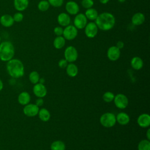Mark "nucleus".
Instances as JSON below:
<instances>
[{"instance_id":"32","label":"nucleus","mask_w":150,"mask_h":150,"mask_svg":"<svg viewBox=\"0 0 150 150\" xmlns=\"http://www.w3.org/2000/svg\"><path fill=\"white\" fill-rule=\"evenodd\" d=\"M47 1L50 5L54 7H60L63 5L64 0H48Z\"/></svg>"},{"instance_id":"27","label":"nucleus","mask_w":150,"mask_h":150,"mask_svg":"<svg viewBox=\"0 0 150 150\" xmlns=\"http://www.w3.org/2000/svg\"><path fill=\"white\" fill-rule=\"evenodd\" d=\"M138 150H150V141L148 139L141 141L138 145Z\"/></svg>"},{"instance_id":"21","label":"nucleus","mask_w":150,"mask_h":150,"mask_svg":"<svg viewBox=\"0 0 150 150\" xmlns=\"http://www.w3.org/2000/svg\"><path fill=\"white\" fill-rule=\"evenodd\" d=\"M66 68L67 75L71 77H74L78 74V67L75 64L73 63H70L68 64Z\"/></svg>"},{"instance_id":"20","label":"nucleus","mask_w":150,"mask_h":150,"mask_svg":"<svg viewBox=\"0 0 150 150\" xmlns=\"http://www.w3.org/2000/svg\"><path fill=\"white\" fill-rule=\"evenodd\" d=\"M18 100L19 104L23 105H25L30 101V94L26 91H23L19 94L18 97Z\"/></svg>"},{"instance_id":"6","label":"nucleus","mask_w":150,"mask_h":150,"mask_svg":"<svg viewBox=\"0 0 150 150\" xmlns=\"http://www.w3.org/2000/svg\"><path fill=\"white\" fill-rule=\"evenodd\" d=\"M77 33V29L74 25H69L63 29V35L65 39L71 40L76 38Z\"/></svg>"},{"instance_id":"18","label":"nucleus","mask_w":150,"mask_h":150,"mask_svg":"<svg viewBox=\"0 0 150 150\" xmlns=\"http://www.w3.org/2000/svg\"><path fill=\"white\" fill-rule=\"evenodd\" d=\"M145 20V15L141 12H137L135 13L131 19V22L133 25L139 26L142 25Z\"/></svg>"},{"instance_id":"3","label":"nucleus","mask_w":150,"mask_h":150,"mask_svg":"<svg viewBox=\"0 0 150 150\" xmlns=\"http://www.w3.org/2000/svg\"><path fill=\"white\" fill-rule=\"evenodd\" d=\"M15 54L13 44L9 41H4L0 43V60L8 62L12 59Z\"/></svg>"},{"instance_id":"8","label":"nucleus","mask_w":150,"mask_h":150,"mask_svg":"<svg viewBox=\"0 0 150 150\" xmlns=\"http://www.w3.org/2000/svg\"><path fill=\"white\" fill-rule=\"evenodd\" d=\"M98 29V28L94 22H89L87 23L84 28V33L87 37L93 38L97 35Z\"/></svg>"},{"instance_id":"40","label":"nucleus","mask_w":150,"mask_h":150,"mask_svg":"<svg viewBox=\"0 0 150 150\" xmlns=\"http://www.w3.org/2000/svg\"><path fill=\"white\" fill-rule=\"evenodd\" d=\"M45 81V79L44 78H40L39 79V82L40 83H42V84H43L44 83V82Z\"/></svg>"},{"instance_id":"12","label":"nucleus","mask_w":150,"mask_h":150,"mask_svg":"<svg viewBox=\"0 0 150 150\" xmlns=\"http://www.w3.org/2000/svg\"><path fill=\"white\" fill-rule=\"evenodd\" d=\"M121 54L120 49H119L115 46H111L108 48L107 53V55L109 60L111 61H116L117 60Z\"/></svg>"},{"instance_id":"29","label":"nucleus","mask_w":150,"mask_h":150,"mask_svg":"<svg viewBox=\"0 0 150 150\" xmlns=\"http://www.w3.org/2000/svg\"><path fill=\"white\" fill-rule=\"evenodd\" d=\"M49 6H50L49 3L47 1H46V0H42L40 1L38 5V8L39 10L42 12L47 11L48 9L49 8Z\"/></svg>"},{"instance_id":"33","label":"nucleus","mask_w":150,"mask_h":150,"mask_svg":"<svg viewBox=\"0 0 150 150\" xmlns=\"http://www.w3.org/2000/svg\"><path fill=\"white\" fill-rule=\"evenodd\" d=\"M13 19L14 20V22H20L23 20V15L21 12H17L15 13L13 16Z\"/></svg>"},{"instance_id":"26","label":"nucleus","mask_w":150,"mask_h":150,"mask_svg":"<svg viewBox=\"0 0 150 150\" xmlns=\"http://www.w3.org/2000/svg\"><path fill=\"white\" fill-rule=\"evenodd\" d=\"M51 150H65V144L62 141H55L50 145Z\"/></svg>"},{"instance_id":"35","label":"nucleus","mask_w":150,"mask_h":150,"mask_svg":"<svg viewBox=\"0 0 150 150\" xmlns=\"http://www.w3.org/2000/svg\"><path fill=\"white\" fill-rule=\"evenodd\" d=\"M67 64H68V62L65 59H63L60 60L59 63H58V65H59V67H60L62 69L66 68L67 67Z\"/></svg>"},{"instance_id":"14","label":"nucleus","mask_w":150,"mask_h":150,"mask_svg":"<svg viewBox=\"0 0 150 150\" xmlns=\"http://www.w3.org/2000/svg\"><path fill=\"white\" fill-rule=\"evenodd\" d=\"M137 122L139 126L146 128L150 125V116L148 114L144 113L141 114L137 118Z\"/></svg>"},{"instance_id":"22","label":"nucleus","mask_w":150,"mask_h":150,"mask_svg":"<svg viewBox=\"0 0 150 150\" xmlns=\"http://www.w3.org/2000/svg\"><path fill=\"white\" fill-rule=\"evenodd\" d=\"M143 60L139 57H134L131 60V66L135 70H140L143 67Z\"/></svg>"},{"instance_id":"9","label":"nucleus","mask_w":150,"mask_h":150,"mask_svg":"<svg viewBox=\"0 0 150 150\" xmlns=\"http://www.w3.org/2000/svg\"><path fill=\"white\" fill-rule=\"evenodd\" d=\"M87 23V19L84 13H80L76 15L74 19V26L79 29H82L85 28Z\"/></svg>"},{"instance_id":"31","label":"nucleus","mask_w":150,"mask_h":150,"mask_svg":"<svg viewBox=\"0 0 150 150\" xmlns=\"http://www.w3.org/2000/svg\"><path fill=\"white\" fill-rule=\"evenodd\" d=\"M81 5L83 8L86 9H88L93 6L94 1L93 0H82Z\"/></svg>"},{"instance_id":"41","label":"nucleus","mask_w":150,"mask_h":150,"mask_svg":"<svg viewBox=\"0 0 150 150\" xmlns=\"http://www.w3.org/2000/svg\"><path fill=\"white\" fill-rule=\"evenodd\" d=\"M3 86H4V85H3V83H2V80L0 79V91L2 90V88H3Z\"/></svg>"},{"instance_id":"2","label":"nucleus","mask_w":150,"mask_h":150,"mask_svg":"<svg viewBox=\"0 0 150 150\" xmlns=\"http://www.w3.org/2000/svg\"><path fill=\"white\" fill-rule=\"evenodd\" d=\"M6 69L8 74L13 78H19L24 74V66L22 62L17 59H12L8 61Z\"/></svg>"},{"instance_id":"28","label":"nucleus","mask_w":150,"mask_h":150,"mask_svg":"<svg viewBox=\"0 0 150 150\" xmlns=\"http://www.w3.org/2000/svg\"><path fill=\"white\" fill-rule=\"evenodd\" d=\"M40 76L39 73L36 71H33L30 73L29 76V79L32 84H36L39 83Z\"/></svg>"},{"instance_id":"19","label":"nucleus","mask_w":150,"mask_h":150,"mask_svg":"<svg viewBox=\"0 0 150 150\" xmlns=\"http://www.w3.org/2000/svg\"><path fill=\"white\" fill-rule=\"evenodd\" d=\"M28 0H14L13 5L15 8L18 11H25L28 6Z\"/></svg>"},{"instance_id":"23","label":"nucleus","mask_w":150,"mask_h":150,"mask_svg":"<svg viewBox=\"0 0 150 150\" xmlns=\"http://www.w3.org/2000/svg\"><path fill=\"white\" fill-rule=\"evenodd\" d=\"M38 115L40 120L46 122L49 121L50 118V113L48 110L45 108H42L39 110Z\"/></svg>"},{"instance_id":"7","label":"nucleus","mask_w":150,"mask_h":150,"mask_svg":"<svg viewBox=\"0 0 150 150\" xmlns=\"http://www.w3.org/2000/svg\"><path fill=\"white\" fill-rule=\"evenodd\" d=\"M114 101L115 106L120 109H124L128 104V99L123 94H118L114 96Z\"/></svg>"},{"instance_id":"25","label":"nucleus","mask_w":150,"mask_h":150,"mask_svg":"<svg viewBox=\"0 0 150 150\" xmlns=\"http://www.w3.org/2000/svg\"><path fill=\"white\" fill-rule=\"evenodd\" d=\"M66 43V39L62 36H57L53 41V46L57 49H62Z\"/></svg>"},{"instance_id":"5","label":"nucleus","mask_w":150,"mask_h":150,"mask_svg":"<svg viewBox=\"0 0 150 150\" xmlns=\"http://www.w3.org/2000/svg\"><path fill=\"white\" fill-rule=\"evenodd\" d=\"M64 59L69 63L75 62L78 57V52L77 49L73 46L67 47L64 52Z\"/></svg>"},{"instance_id":"15","label":"nucleus","mask_w":150,"mask_h":150,"mask_svg":"<svg viewBox=\"0 0 150 150\" xmlns=\"http://www.w3.org/2000/svg\"><path fill=\"white\" fill-rule=\"evenodd\" d=\"M0 23L4 27H11L14 23L13 16L9 14H5L1 16Z\"/></svg>"},{"instance_id":"36","label":"nucleus","mask_w":150,"mask_h":150,"mask_svg":"<svg viewBox=\"0 0 150 150\" xmlns=\"http://www.w3.org/2000/svg\"><path fill=\"white\" fill-rule=\"evenodd\" d=\"M35 104L38 106V107H40L43 104V100L42 98H38L36 100V103Z\"/></svg>"},{"instance_id":"17","label":"nucleus","mask_w":150,"mask_h":150,"mask_svg":"<svg viewBox=\"0 0 150 150\" xmlns=\"http://www.w3.org/2000/svg\"><path fill=\"white\" fill-rule=\"evenodd\" d=\"M115 117H116V121H117L118 124L122 125H125L128 124L130 120L129 115L127 113L124 112H121L118 113L117 115L115 116Z\"/></svg>"},{"instance_id":"38","label":"nucleus","mask_w":150,"mask_h":150,"mask_svg":"<svg viewBox=\"0 0 150 150\" xmlns=\"http://www.w3.org/2000/svg\"><path fill=\"white\" fill-rule=\"evenodd\" d=\"M146 138H147V139H148V140L150 139V129H148L147 130V132H146Z\"/></svg>"},{"instance_id":"39","label":"nucleus","mask_w":150,"mask_h":150,"mask_svg":"<svg viewBox=\"0 0 150 150\" xmlns=\"http://www.w3.org/2000/svg\"><path fill=\"white\" fill-rule=\"evenodd\" d=\"M99 1H100V3H101L102 4H106L108 2V1L110 0H99Z\"/></svg>"},{"instance_id":"10","label":"nucleus","mask_w":150,"mask_h":150,"mask_svg":"<svg viewBox=\"0 0 150 150\" xmlns=\"http://www.w3.org/2000/svg\"><path fill=\"white\" fill-rule=\"evenodd\" d=\"M39 108L36 104H28L25 105L23 111L25 115L28 117H35L38 115Z\"/></svg>"},{"instance_id":"11","label":"nucleus","mask_w":150,"mask_h":150,"mask_svg":"<svg viewBox=\"0 0 150 150\" xmlns=\"http://www.w3.org/2000/svg\"><path fill=\"white\" fill-rule=\"evenodd\" d=\"M34 94L38 98H43L47 94V89L43 84L38 83L33 87Z\"/></svg>"},{"instance_id":"16","label":"nucleus","mask_w":150,"mask_h":150,"mask_svg":"<svg viewBox=\"0 0 150 150\" xmlns=\"http://www.w3.org/2000/svg\"><path fill=\"white\" fill-rule=\"evenodd\" d=\"M70 16L64 12L59 13L57 16V22L62 26H67L70 25Z\"/></svg>"},{"instance_id":"24","label":"nucleus","mask_w":150,"mask_h":150,"mask_svg":"<svg viewBox=\"0 0 150 150\" xmlns=\"http://www.w3.org/2000/svg\"><path fill=\"white\" fill-rule=\"evenodd\" d=\"M84 15L87 18V19L91 21H95L97 17L98 16V13L96 9L90 8L87 9Z\"/></svg>"},{"instance_id":"4","label":"nucleus","mask_w":150,"mask_h":150,"mask_svg":"<svg viewBox=\"0 0 150 150\" xmlns=\"http://www.w3.org/2000/svg\"><path fill=\"white\" fill-rule=\"evenodd\" d=\"M100 121L101 124L106 128L113 127L117 122L115 115L111 112H105L103 114L100 118Z\"/></svg>"},{"instance_id":"34","label":"nucleus","mask_w":150,"mask_h":150,"mask_svg":"<svg viewBox=\"0 0 150 150\" xmlns=\"http://www.w3.org/2000/svg\"><path fill=\"white\" fill-rule=\"evenodd\" d=\"M54 34L57 36H62L63 35V29L62 27L60 26H56L54 28Z\"/></svg>"},{"instance_id":"37","label":"nucleus","mask_w":150,"mask_h":150,"mask_svg":"<svg viewBox=\"0 0 150 150\" xmlns=\"http://www.w3.org/2000/svg\"><path fill=\"white\" fill-rule=\"evenodd\" d=\"M116 47H117L119 49H122L123 47H124V42H122V41H118L117 42V43H116V46H115Z\"/></svg>"},{"instance_id":"1","label":"nucleus","mask_w":150,"mask_h":150,"mask_svg":"<svg viewBox=\"0 0 150 150\" xmlns=\"http://www.w3.org/2000/svg\"><path fill=\"white\" fill-rule=\"evenodd\" d=\"M115 23L114 15L109 12H103L98 15L95 20V23L98 28L104 31L111 29Z\"/></svg>"},{"instance_id":"13","label":"nucleus","mask_w":150,"mask_h":150,"mask_svg":"<svg viewBox=\"0 0 150 150\" xmlns=\"http://www.w3.org/2000/svg\"><path fill=\"white\" fill-rule=\"evenodd\" d=\"M66 9L67 13L70 15H77L79 12V6L76 2L70 1L66 3Z\"/></svg>"},{"instance_id":"30","label":"nucleus","mask_w":150,"mask_h":150,"mask_svg":"<svg viewBox=\"0 0 150 150\" xmlns=\"http://www.w3.org/2000/svg\"><path fill=\"white\" fill-rule=\"evenodd\" d=\"M114 94L112 92L107 91L103 94V99L106 103H110L114 100Z\"/></svg>"},{"instance_id":"42","label":"nucleus","mask_w":150,"mask_h":150,"mask_svg":"<svg viewBox=\"0 0 150 150\" xmlns=\"http://www.w3.org/2000/svg\"><path fill=\"white\" fill-rule=\"evenodd\" d=\"M118 2H121V3H123V2H124L126 0H118Z\"/></svg>"},{"instance_id":"43","label":"nucleus","mask_w":150,"mask_h":150,"mask_svg":"<svg viewBox=\"0 0 150 150\" xmlns=\"http://www.w3.org/2000/svg\"><path fill=\"white\" fill-rule=\"evenodd\" d=\"M1 36H0V42H1Z\"/></svg>"}]
</instances>
